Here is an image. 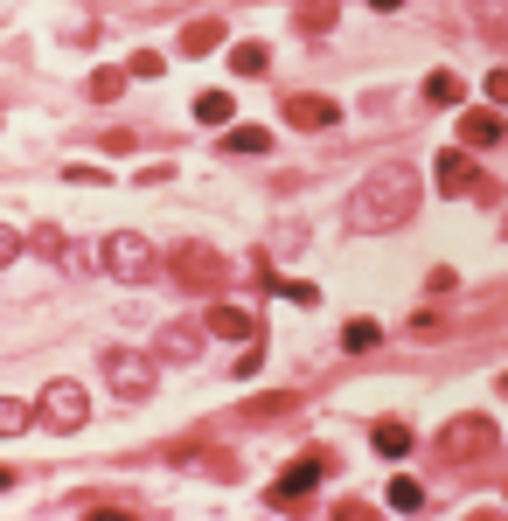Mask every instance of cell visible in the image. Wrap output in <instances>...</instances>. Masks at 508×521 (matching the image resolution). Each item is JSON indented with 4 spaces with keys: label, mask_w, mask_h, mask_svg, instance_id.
<instances>
[{
    "label": "cell",
    "mask_w": 508,
    "mask_h": 521,
    "mask_svg": "<svg viewBox=\"0 0 508 521\" xmlns=\"http://www.w3.org/2000/svg\"><path fill=\"white\" fill-rule=\"evenodd\" d=\"M418 209V174L411 167H369V181H355L348 195V223L355 230H397Z\"/></svg>",
    "instance_id": "obj_1"
},
{
    "label": "cell",
    "mask_w": 508,
    "mask_h": 521,
    "mask_svg": "<svg viewBox=\"0 0 508 521\" xmlns=\"http://www.w3.org/2000/svg\"><path fill=\"white\" fill-rule=\"evenodd\" d=\"M174 285H188V292H223L230 285V258L223 251H209V244H174Z\"/></svg>",
    "instance_id": "obj_2"
},
{
    "label": "cell",
    "mask_w": 508,
    "mask_h": 521,
    "mask_svg": "<svg viewBox=\"0 0 508 521\" xmlns=\"http://www.w3.org/2000/svg\"><path fill=\"white\" fill-rule=\"evenodd\" d=\"M495 452V424L488 417H453L446 431H439V459L446 466H474V459H488Z\"/></svg>",
    "instance_id": "obj_3"
},
{
    "label": "cell",
    "mask_w": 508,
    "mask_h": 521,
    "mask_svg": "<svg viewBox=\"0 0 508 521\" xmlns=\"http://www.w3.org/2000/svg\"><path fill=\"white\" fill-rule=\"evenodd\" d=\"M105 383L126 396V403H140V396H154L161 383V369H154V355H133V348H112L105 355Z\"/></svg>",
    "instance_id": "obj_4"
},
{
    "label": "cell",
    "mask_w": 508,
    "mask_h": 521,
    "mask_svg": "<svg viewBox=\"0 0 508 521\" xmlns=\"http://www.w3.org/2000/svg\"><path fill=\"white\" fill-rule=\"evenodd\" d=\"M105 271H112V278H126V285L154 278V244H147L140 230H119V237H105Z\"/></svg>",
    "instance_id": "obj_5"
},
{
    "label": "cell",
    "mask_w": 508,
    "mask_h": 521,
    "mask_svg": "<svg viewBox=\"0 0 508 521\" xmlns=\"http://www.w3.org/2000/svg\"><path fill=\"white\" fill-rule=\"evenodd\" d=\"M49 431H84V417H91V396L77 390V383H49L42 390V410H35Z\"/></svg>",
    "instance_id": "obj_6"
},
{
    "label": "cell",
    "mask_w": 508,
    "mask_h": 521,
    "mask_svg": "<svg viewBox=\"0 0 508 521\" xmlns=\"http://www.w3.org/2000/svg\"><path fill=\"white\" fill-rule=\"evenodd\" d=\"M321 473H328V459H300V466H286V473L272 480V508H286V515H293V508L321 487Z\"/></svg>",
    "instance_id": "obj_7"
},
{
    "label": "cell",
    "mask_w": 508,
    "mask_h": 521,
    "mask_svg": "<svg viewBox=\"0 0 508 521\" xmlns=\"http://www.w3.org/2000/svg\"><path fill=\"white\" fill-rule=\"evenodd\" d=\"M279 112H286V126H293V132H328L341 119V105H335V98H321V91H293Z\"/></svg>",
    "instance_id": "obj_8"
},
{
    "label": "cell",
    "mask_w": 508,
    "mask_h": 521,
    "mask_svg": "<svg viewBox=\"0 0 508 521\" xmlns=\"http://www.w3.org/2000/svg\"><path fill=\"white\" fill-rule=\"evenodd\" d=\"M202 334H223V341H258L265 327H258V313H244V306H230V299H216V306L202 313Z\"/></svg>",
    "instance_id": "obj_9"
},
{
    "label": "cell",
    "mask_w": 508,
    "mask_h": 521,
    "mask_svg": "<svg viewBox=\"0 0 508 521\" xmlns=\"http://www.w3.org/2000/svg\"><path fill=\"white\" fill-rule=\"evenodd\" d=\"M432 167H439V195H474V188H481V174H474V160H467V146H453V153H439Z\"/></svg>",
    "instance_id": "obj_10"
},
{
    "label": "cell",
    "mask_w": 508,
    "mask_h": 521,
    "mask_svg": "<svg viewBox=\"0 0 508 521\" xmlns=\"http://www.w3.org/2000/svg\"><path fill=\"white\" fill-rule=\"evenodd\" d=\"M195 355H202V327H195V320L161 327V362H195Z\"/></svg>",
    "instance_id": "obj_11"
},
{
    "label": "cell",
    "mask_w": 508,
    "mask_h": 521,
    "mask_svg": "<svg viewBox=\"0 0 508 521\" xmlns=\"http://www.w3.org/2000/svg\"><path fill=\"white\" fill-rule=\"evenodd\" d=\"M460 146H502V112H460Z\"/></svg>",
    "instance_id": "obj_12"
},
{
    "label": "cell",
    "mask_w": 508,
    "mask_h": 521,
    "mask_svg": "<svg viewBox=\"0 0 508 521\" xmlns=\"http://www.w3.org/2000/svg\"><path fill=\"white\" fill-rule=\"evenodd\" d=\"M369 445H376L383 459H411V445H418V438H411V424H397V417H383V424L369 431Z\"/></svg>",
    "instance_id": "obj_13"
},
{
    "label": "cell",
    "mask_w": 508,
    "mask_h": 521,
    "mask_svg": "<svg viewBox=\"0 0 508 521\" xmlns=\"http://www.w3.org/2000/svg\"><path fill=\"white\" fill-rule=\"evenodd\" d=\"M209 49H223V21H188L181 28V56H209Z\"/></svg>",
    "instance_id": "obj_14"
},
{
    "label": "cell",
    "mask_w": 508,
    "mask_h": 521,
    "mask_svg": "<svg viewBox=\"0 0 508 521\" xmlns=\"http://www.w3.org/2000/svg\"><path fill=\"white\" fill-rule=\"evenodd\" d=\"M230 70H237V77H265V70H272V49H265V42H237V49H230Z\"/></svg>",
    "instance_id": "obj_15"
},
{
    "label": "cell",
    "mask_w": 508,
    "mask_h": 521,
    "mask_svg": "<svg viewBox=\"0 0 508 521\" xmlns=\"http://www.w3.org/2000/svg\"><path fill=\"white\" fill-rule=\"evenodd\" d=\"M335 0H300V7H293V21H300V28H307V35H328V28H335Z\"/></svg>",
    "instance_id": "obj_16"
},
{
    "label": "cell",
    "mask_w": 508,
    "mask_h": 521,
    "mask_svg": "<svg viewBox=\"0 0 508 521\" xmlns=\"http://www.w3.org/2000/svg\"><path fill=\"white\" fill-rule=\"evenodd\" d=\"M230 112H237L230 91H202V98H195V119H202V126H230Z\"/></svg>",
    "instance_id": "obj_17"
},
{
    "label": "cell",
    "mask_w": 508,
    "mask_h": 521,
    "mask_svg": "<svg viewBox=\"0 0 508 521\" xmlns=\"http://www.w3.org/2000/svg\"><path fill=\"white\" fill-rule=\"evenodd\" d=\"M376 341H383V327H376V320H348V327H341V348H348V355H369Z\"/></svg>",
    "instance_id": "obj_18"
},
{
    "label": "cell",
    "mask_w": 508,
    "mask_h": 521,
    "mask_svg": "<svg viewBox=\"0 0 508 521\" xmlns=\"http://www.w3.org/2000/svg\"><path fill=\"white\" fill-rule=\"evenodd\" d=\"M28 424H35V410H28L21 396H0V438H21Z\"/></svg>",
    "instance_id": "obj_19"
},
{
    "label": "cell",
    "mask_w": 508,
    "mask_h": 521,
    "mask_svg": "<svg viewBox=\"0 0 508 521\" xmlns=\"http://www.w3.org/2000/svg\"><path fill=\"white\" fill-rule=\"evenodd\" d=\"M223 146H230V153H272V132L265 126H237V132H223Z\"/></svg>",
    "instance_id": "obj_20"
},
{
    "label": "cell",
    "mask_w": 508,
    "mask_h": 521,
    "mask_svg": "<svg viewBox=\"0 0 508 521\" xmlns=\"http://www.w3.org/2000/svg\"><path fill=\"white\" fill-rule=\"evenodd\" d=\"M425 98H432V105H460L467 91H460V77H453V70H432V77H425Z\"/></svg>",
    "instance_id": "obj_21"
},
{
    "label": "cell",
    "mask_w": 508,
    "mask_h": 521,
    "mask_svg": "<svg viewBox=\"0 0 508 521\" xmlns=\"http://www.w3.org/2000/svg\"><path fill=\"white\" fill-rule=\"evenodd\" d=\"M383 501H390L397 515H418V508H425V487H418V480H390V494H383Z\"/></svg>",
    "instance_id": "obj_22"
},
{
    "label": "cell",
    "mask_w": 508,
    "mask_h": 521,
    "mask_svg": "<svg viewBox=\"0 0 508 521\" xmlns=\"http://www.w3.org/2000/svg\"><path fill=\"white\" fill-rule=\"evenodd\" d=\"M119 91H126V70H98V77H91V98H98V105H112Z\"/></svg>",
    "instance_id": "obj_23"
},
{
    "label": "cell",
    "mask_w": 508,
    "mask_h": 521,
    "mask_svg": "<svg viewBox=\"0 0 508 521\" xmlns=\"http://www.w3.org/2000/svg\"><path fill=\"white\" fill-rule=\"evenodd\" d=\"M272 292H279V299H293V306H314V299H321L307 278H272Z\"/></svg>",
    "instance_id": "obj_24"
},
{
    "label": "cell",
    "mask_w": 508,
    "mask_h": 521,
    "mask_svg": "<svg viewBox=\"0 0 508 521\" xmlns=\"http://www.w3.org/2000/svg\"><path fill=\"white\" fill-rule=\"evenodd\" d=\"M161 70H168V63H161L154 49H133V77H161Z\"/></svg>",
    "instance_id": "obj_25"
},
{
    "label": "cell",
    "mask_w": 508,
    "mask_h": 521,
    "mask_svg": "<svg viewBox=\"0 0 508 521\" xmlns=\"http://www.w3.org/2000/svg\"><path fill=\"white\" fill-rule=\"evenodd\" d=\"M21 258V230H14V223H0V264H14Z\"/></svg>",
    "instance_id": "obj_26"
},
{
    "label": "cell",
    "mask_w": 508,
    "mask_h": 521,
    "mask_svg": "<svg viewBox=\"0 0 508 521\" xmlns=\"http://www.w3.org/2000/svg\"><path fill=\"white\" fill-rule=\"evenodd\" d=\"M369 7H383V14H390V7H404V0H369Z\"/></svg>",
    "instance_id": "obj_27"
},
{
    "label": "cell",
    "mask_w": 508,
    "mask_h": 521,
    "mask_svg": "<svg viewBox=\"0 0 508 521\" xmlns=\"http://www.w3.org/2000/svg\"><path fill=\"white\" fill-rule=\"evenodd\" d=\"M7 487H14V473H7V466H0V494H7Z\"/></svg>",
    "instance_id": "obj_28"
}]
</instances>
